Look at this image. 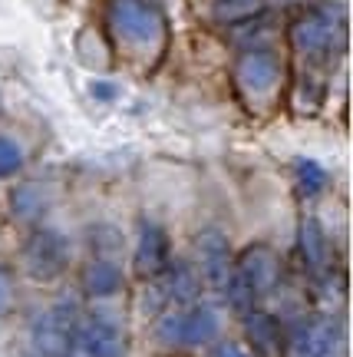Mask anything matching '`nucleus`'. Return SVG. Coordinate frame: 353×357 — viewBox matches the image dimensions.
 I'll return each instance as SVG.
<instances>
[{
    "label": "nucleus",
    "mask_w": 353,
    "mask_h": 357,
    "mask_svg": "<svg viewBox=\"0 0 353 357\" xmlns=\"http://www.w3.org/2000/svg\"><path fill=\"white\" fill-rule=\"evenodd\" d=\"M294 47L307 56H324L343 47L347 40V20H343L340 7H314V10L301 13L294 26H290Z\"/></svg>",
    "instance_id": "obj_1"
},
{
    "label": "nucleus",
    "mask_w": 353,
    "mask_h": 357,
    "mask_svg": "<svg viewBox=\"0 0 353 357\" xmlns=\"http://www.w3.org/2000/svg\"><path fill=\"white\" fill-rule=\"evenodd\" d=\"M70 265V245L60 231L40 229L24 245V271L33 281H53Z\"/></svg>",
    "instance_id": "obj_2"
},
{
    "label": "nucleus",
    "mask_w": 353,
    "mask_h": 357,
    "mask_svg": "<svg viewBox=\"0 0 353 357\" xmlns=\"http://www.w3.org/2000/svg\"><path fill=\"white\" fill-rule=\"evenodd\" d=\"M109 20H113L116 33L132 47H149L162 37V17L146 0H113Z\"/></svg>",
    "instance_id": "obj_3"
},
{
    "label": "nucleus",
    "mask_w": 353,
    "mask_h": 357,
    "mask_svg": "<svg viewBox=\"0 0 353 357\" xmlns=\"http://www.w3.org/2000/svg\"><path fill=\"white\" fill-rule=\"evenodd\" d=\"M79 328V307L73 301H60L53 305L43 318L33 324V347L43 357H66L73 334Z\"/></svg>",
    "instance_id": "obj_4"
},
{
    "label": "nucleus",
    "mask_w": 353,
    "mask_h": 357,
    "mask_svg": "<svg viewBox=\"0 0 353 357\" xmlns=\"http://www.w3.org/2000/svg\"><path fill=\"white\" fill-rule=\"evenodd\" d=\"M70 357H123V331L100 314L79 321L70 344Z\"/></svg>",
    "instance_id": "obj_5"
},
{
    "label": "nucleus",
    "mask_w": 353,
    "mask_h": 357,
    "mask_svg": "<svg viewBox=\"0 0 353 357\" xmlns=\"http://www.w3.org/2000/svg\"><path fill=\"white\" fill-rule=\"evenodd\" d=\"M235 271H238V278L251 288L254 298H261V294L274 291L281 281V258L267 248V245H251V248H244L241 258L235 261Z\"/></svg>",
    "instance_id": "obj_6"
},
{
    "label": "nucleus",
    "mask_w": 353,
    "mask_h": 357,
    "mask_svg": "<svg viewBox=\"0 0 353 357\" xmlns=\"http://www.w3.org/2000/svg\"><path fill=\"white\" fill-rule=\"evenodd\" d=\"M195 255H198V271L212 284L214 291H225V281L231 275V248L228 238L218 229H205L195 238Z\"/></svg>",
    "instance_id": "obj_7"
},
{
    "label": "nucleus",
    "mask_w": 353,
    "mask_h": 357,
    "mask_svg": "<svg viewBox=\"0 0 353 357\" xmlns=\"http://www.w3.org/2000/svg\"><path fill=\"white\" fill-rule=\"evenodd\" d=\"M340 344V328L330 318H314L301 324L294 341H290V357H334Z\"/></svg>",
    "instance_id": "obj_8"
},
{
    "label": "nucleus",
    "mask_w": 353,
    "mask_h": 357,
    "mask_svg": "<svg viewBox=\"0 0 353 357\" xmlns=\"http://www.w3.org/2000/svg\"><path fill=\"white\" fill-rule=\"evenodd\" d=\"M132 265H136V275L146 281L159 278L168 268V238L155 222H142L139 225V242H136Z\"/></svg>",
    "instance_id": "obj_9"
},
{
    "label": "nucleus",
    "mask_w": 353,
    "mask_h": 357,
    "mask_svg": "<svg viewBox=\"0 0 353 357\" xmlns=\"http://www.w3.org/2000/svg\"><path fill=\"white\" fill-rule=\"evenodd\" d=\"M281 79V63L278 56L271 50H248L241 53L238 60V83L248 93H258V96H265L271 89L278 86Z\"/></svg>",
    "instance_id": "obj_10"
},
{
    "label": "nucleus",
    "mask_w": 353,
    "mask_h": 357,
    "mask_svg": "<svg viewBox=\"0 0 353 357\" xmlns=\"http://www.w3.org/2000/svg\"><path fill=\"white\" fill-rule=\"evenodd\" d=\"M244 337L258 357H281L284 354V337H281V321L267 311H248L244 314Z\"/></svg>",
    "instance_id": "obj_11"
},
{
    "label": "nucleus",
    "mask_w": 353,
    "mask_h": 357,
    "mask_svg": "<svg viewBox=\"0 0 353 357\" xmlns=\"http://www.w3.org/2000/svg\"><path fill=\"white\" fill-rule=\"evenodd\" d=\"M218 328H221L218 311L212 305H198L178 318V341L182 347H205L218 337Z\"/></svg>",
    "instance_id": "obj_12"
},
{
    "label": "nucleus",
    "mask_w": 353,
    "mask_h": 357,
    "mask_svg": "<svg viewBox=\"0 0 353 357\" xmlns=\"http://www.w3.org/2000/svg\"><path fill=\"white\" fill-rule=\"evenodd\" d=\"M297 252H301V261L311 271H320L327 265V235H324L314 215L301 218V225H297Z\"/></svg>",
    "instance_id": "obj_13"
},
{
    "label": "nucleus",
    "mask_w": 353,
    "mask_h": 357,
    "mask_svg": "<svg viewBox=\"0 0 353 357\" xmlns=\"http://www.w3.org/2000/svg\"><path fill=\"white\" fill-rule=\"evenodd\" d=\"M47 205H50V192L47 185H40V182H24V185H17L10 195V208L17 218H24V222H33L47 212Z\"/></svg>",
    "instance_id": "obj_14"
},
{
    "label": "nucleus",
    "mask_w": 353,
    "mask_h": 357,
    "mask_svg": "<svg viewBox=\"0 0 353 357\" xmlns=\"http://www.w3.org/2000/svg\"><path fill=\"white\" fill-rule=\"evenodd\" d=\"M165 284H162V294L172 298V301H182L189 305L198 298V275L191 271V265L185 261H172V268H165Z\"/></svg>",
    "instance_id": "obj_15"
},
{
    "label": "nucleus",
    "mask_w": 353,
    "mask_h": 357,
    "mask_svg": "<svg viewBox=\"0 0 353 357\" xmlns=\"http://www.w3.org/2000/svg\"><path fill=\"white\" fill-rule=\"evenodd\" d=\"M83 288H86V294H93V298H109V294H116L123 288V271H119L113 261H106V258L89 261L86 275H83Z\"/></svg>",
    "instance_id": "obj_16"
},
{
    "label": "nucleus",
    "mask_w": 353,
    "mask_h": 357,
    "mask_svg": "<svg viewBox=\"0 0 353 357\" xmlns=\"http://www.w3.org/2000/svg\"><path fill=\"white\" fill-rule=\"evenodd\" d=\"M265 3L267 0H218L214 17L225 20V24H244V20H251L265 10Z\"/></svg>",
    "instance_id": "obj_17"
},
{
    "label": "nucleus",
    "mask_w": 353,
    "mask_h": 357,
    "mask_svg": "<svg viewBox=\"0 0 353 357\" xmlns=\"http://www.w3.org/2000/svg\"><path fill=\"white\" fill-rule=\"evenodd\" d=\"M294 172H297V185H301L304 195H320L327 185V169L314 159H297Z\"/></svg>",
    "instance_id": "obj_18"
},
{
    "label": "nucleus",
    "mask_w": 353,
    "mask_h": 357,
    "mask_svg": "<svg viewBox=\"0 0 353 357\" xmlns=\"http://www.w3.org/2000/svg\"><path fill=\"white\" fill-rule=\"evenodd\" d=\"M24 166V153H20V146L7 136H0V178H10L13 172H20Z\"/></svg>",
    "instance_id": "obj_19"
},
{
    "label": "nucleus",
    "mask_w": 353,
    "mask_h": 357,
    "mask_svg": "<svg viewBox=\"0 0 353 357\" xmlns=\"http://www.w3.org/2000/svg\"><path fill=\"white\" fill-rule=\"evenodd\" d=\"M178 318H182V314H172V311H168V314H162V318L155 321V341L162 347H168V351H172V347H182V341H178Z\"/></svg>",
    "instance_id": "obj_20"
},
{
    "label": "nucleus",
    "mask_w": 353,
    "mask_h": 357,
    "mask_svg": "<svg viewBox=\"0 0 353 357\" xmlns=\"http://www.w3.org/2000/svg\"><path fill=\"white\" fill-rule=\"evenodd\" d=\"M10 301V278H7V271L0 268V307Z\"/></svg>",
    "instance_id": "obj_21"
},
{
    "label": "nucleus",
    "mask_w": 353,
    "mask_h": 357,
    "mask_svg": "<svg viewBox=\"0 0 353 357\" xmlns=\"http://www.w3.org/2000/svg\"><path fill=\"white\" fill-rule=\"evenodd\" d=\"M214 357H251V354H244V351H241L238 344H221Z\"/></svg>",
    "instance_id": "obj_22"
},
{
    "label": "nucleus",
    "mask_w": 353,
    "mask_h": 357,
    "mask_svg": "<svg viewBox=\"0 0 353 357\" xmlns=\"http://www.w3.org/2000/svg\"><path fill=\"white\" fill-rule=\"evenodd\" d=\"M93 96H100V100H113L116 89L106 86V83H93Z\"/></svg>",
    "instance_id": "obj_23"
},
{
    "label": "nucleus",
    "mask_w": 353,
    "mask_h": 357,
    "mask_svg": "<svg viewBox=\"0 0 353 357\" xmlns=\"http://www.w3.org/2000/svg\"><path fill=\"white\" fill-rule=\"evenodd\" d=\"M281 3H304V0H281Z\"/></svg>",
    "instance_id": "obj_24"
}]
</instances>
